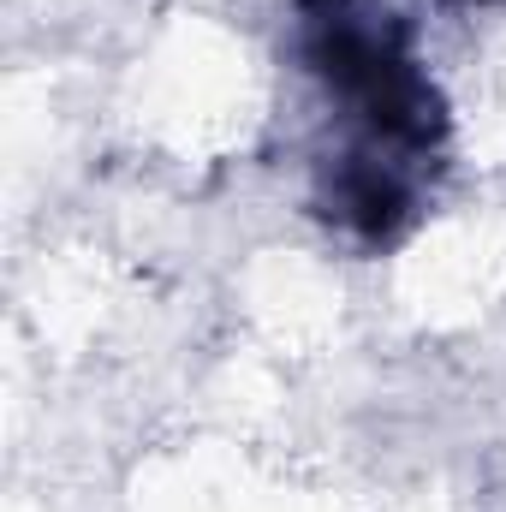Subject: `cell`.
Wrapping results in <instances>:
<instances>
[{"label": "cell", "instance_id": "1", "mask_svg": "<svg viewBox=\"0 0 506 512\" xmlns=\"http://www.w3.org/2000/svg\"><path fill=\"white\" fill-rule=\"evenodd\" d=\"M292 54L358 126V143L429 161L447 137V102L417 60L411 24L376 0H298Z\"/></svg>", "mask_w": 506, "mask_h": 512}, {"label": "cell", "instance_id": "2", "mask_svg": "<svg viewBox=\"0 0 506 512\" xmlns=\"http://www.w3.org/2000/svg\"><path fill=\"white\" fill-rule=\"evenodd\" d=\"M316 209L358 245H393L417 215V173L405 155L352 143L346 155H328L316 173Z\"/></svg>", "mask_w": 506, "mask_h": 512}, {"label": "cell", "instance_id": "3", "mask_svg": "<svg viewBox=\"0 0 506 512\" xmlns=\"http://www.w3.org/2000/svg\"><path fill=\"white\" fill-rule=\"evenodd\" d=\"M453 6H489V0H453Z\"/></svg>", "mask_w": 506, "mask_h": 512}]
</instances>
